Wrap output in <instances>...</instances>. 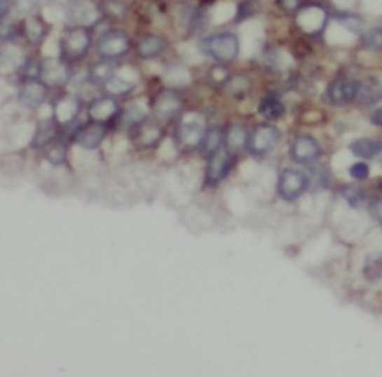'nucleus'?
<instances>
[{
    "mask_svg": "<svg viewBox=\"0 0 382 377\" xmlns=\"http://www.w3.org/2000/svg\"><path fill=\"white\" fill-rule=\"evenodd\" d=\"M161 140V129L154 123L142 121L133 126L132 141L139 148L154 147Z\"/></svg>",
    "mask_w": 382,
    "mask_h": 377,
    "instance_id": "dca6fc26",
    "label": "nucleus"
},
{
    "mask_svg": "<svg viewBox=\"0 0 382 377\" xmlns=\"http://www.w3.org/2000/svg\"><path fill=\"white\" fill-rule=\"evenodd\" d=\"M46 87L39 78L30 77L25 83H22L18 91V102L29 110L38 108L42 105V102L46 98Z\"/></svg>",
    "mask_w": 382,
    "mask_h": 377,
    "instance_id": "1a4fd4ad",
    "label": "nucleus"
},
{
    "mask_svg": "<svg viewBox=\"0 0 382 377\" xmlns=\"http://www.w3.org/2000/svg\"><path fill=\"white\" fill-rule=\"evenodd\" d=\"M74 136L76 143L83 148H86V150H96V148L103 143V140H105L107 128L103 123L91 121L88 124L79 126Z\"/></svg>",
    "mask_w": 382,
    "mask_h": 377,
    "instance_id": "9b49d317",
    "label": "nucleus"
},
{
    "mask_svg": "<svg viewBox=\"0 0 382 377\" xmlns=\"http://www.w3.org/2000/svg\"><path fill=\"white\" fill-rule=\"evenodd\" d=\"M55 129L53 123H43L42 126H39V129L36 132V135H34V145H48L51 141H54L55 138Z\"/></svg>",
    "mask_w": 382,
    "mask_h": 377,
    "instance_id": "c756f323",
    "label": "nucleus"
},
{
    "mask_svg": "<svg viewBox=\"0 0 382 377\" xmlns=\"http://www.w3.org/2000/svg\"><path fill=\"white\" fill-rule=\"evenodd\" d=\"M230 87L235 95H244L250 88V83H248V79L244 77H236V78L231 79Z\"/></svg>",
    "mask_w": 382,
    "mask_h": 377,
    "instance_id": "f704fd0d",
    "label": "nucleus"
},
{
    "mask_svg": "<svg viewBox=\"0 0 382 377\" xmlns=\"http://www.w3.org/2000/svg\"><path fill=\"white\" fill-rule=\"evenodd\" d=\"M372 121H374L376 126H382V107L378 108V110L374 112Z\"/></svg>",
    "mask_w": 382,
    "mask_h": 377,
    "instance_id": "79ce46f5",
    "label": "nucleus"
},
{
    "mask_svg": "<svg viewBox=\"0 0 382 377\" xmlns=\"http://www.w3.org/2000/svg\"><path fill=\"white\" fill-rule=\"evenodd\" d=\"M42 2H46V4H50V5H55V6H69L71 5L74 0H42Z\"/></svg>",
    "mask_w": 382,
    "mask_h": 377,
    "instance_id": "a19ab883",
    "label": "nucleus"
},
{
    "mask_svg": "<svg viewBox=\"0 0 382 377\" xmlns=\"http://www.w3.org/2000/svg\"><path fill=\"white\" fill-rule=\"evenodd\" d=\"M81 110V100L76 96L66 95L62 96L54 104V121L57 124L69 126L75 121Z\"/></svg>",
    "mask_w": 382,
    "mask_h": 377,
    "instance_id": "2eb2a0df",
    "label": "nucleus"
},
{
    "mask_svg": "<svg viewBox=\"0 0 382 377\" xmlns=\"http://www.w3.org/2000/svg\"><path fill=\"white\" fill-rule=\"evenodd\" d=\"M351 153L358 159H374L382 153V143L378 140H357L350 145Z\"/></svg>",
    "mask_w": 382,
    "mask_h": 377,
    "instance_id": "412c9836",
    "label": "nucleus"
},
{
    "mask_svg": "<svg viewBox=\"0 0 382 377\" xmlns=\"http://www.w3.org/2000/svg\"><path fill=\"white\" fill-rule=\"evenodd\" d=\"M20 33V22L18 20L11 14L6 13L0 15V41H13L17 38Z\"/></svg>",
    "mask_w": 382,
    "mask_h": 377,
    "instance_id": "393cba45",
    "label": "nucleus"
},
{
    "mask_svg": "<svg viewBox=\"0 0 382 377\" xmlns=\"http://www.w3.org/2000/svg\"><path fill=\"white\" fill-rule=\"evenodd\" d=\"M231 166H233V156L228 148H218L215 153L210 156V162L206 166V183L207 185H217L227 177Z\"/></svg>",
    "mask_w": 382,
    "mask_h": 377,
    "instance_id": "6e6552de",
    "label": "nucleus"
},
{
    "mask_svg": "<svg viewBox=\"0 0 382 377\" xmlns=\"http://www.w3.org/2000/svg\"><path fill=\"white\" fill-rule=\"evenodd\" d=\"M350 176L354 180H364L369 176V166L364 162H357L350 168Z\"/></svg>",
    "mask_w": 382,
    "mask_h": 377,
    "instance_id": "c9c22d12",
    "label": "nucleus"
},
{
    "mask_svg": "<svg viewBox=\"0 0 382 377\" xmlns=\"http://www.w3.org/2000/svg\"><path fill=\"white\" fill-rule=\"evenodd\" d=\"M11 8H13V2H11V0H0V15L9 13Z\"/></svg>",
    "mask_w": 382,
    "mask_h": 377,
    "instance_id": "ea45409f",
    "label": "nucleus"
},
{
    "mask_svg": "<svg viewBox=\"0 0 382 377\" xmlns=\"http://www.w3.org/2000/svg\"><path fill=\"white\" fill-rule=\"evenodd\" d=\"M309 186V180L302 171L287 168L278 178V193L285 201H294L303 195Z\"/></svg>",
    "mask_w": 382,
    "mask_h": 377,
    "instance_id": "20e7f679",
    "label": "nucleus"
},
{
    "mask_svg": "<svg viewBox=\"0 0 382 377\" xmlns=\"http://www.w3.org/2000/svg\"><path fill=\"white\" fill-rule=\"evenodd\" d=\"M115 74H117V66H115L114 60L103 59L91 65L88 70V79L96 86H105Z\"/></svg>",
    "mask_w": 382,
    "mask_h": 377,
    "instance_id": "6ab92c4d",
    "label": "nucleus"
},
{
    "mask_svg": "<svg viewBox=\"0 0 382 377\" xmlns=\"http://www.w3.org/2000/svg\"><path fill=\"white\" fill-rule=\"evenodd\" d=\"M205 123L199 120H190L182 123L177 132V141L182 148H196L200 147L205 133Z\"/></svg>",
    "mask_w": 382,
    "mask_h": 377,
    "instance_id": "4468645a",
    "label": "nucleus"
},
{
    "mask_svg": "<svg viewBox=\"0 0 382 377\" xmlns=\"http://www.w3.org/2000/svg\"><path fill=\"white\" fill-rule=\"evenodd\" d=\"M360 45L364 50H369V51H381L382 50V29L375 27V29L366 30L360 38Z\"/></svg>",
    "mask_w": 382,
    "mask_h": 377,
    "instance_id": "bb28decb",
    "label": "nucleus"
},
{
    "mask_svg": "<svg viewBox=\"0 0 382 377\" xmlns=\"http://www.w3.org/2000/svg\"><path fill=\"white\" fill-rule=\"evenodd\" d=\"M91 47V33L88 27L72 26L63 32L60 38V53L66 60H79Z\"/></svg>",
    "mask_w": 382,
    "mask_h": 377,
    "instance_id": "f03ea898",
    "label": "nucleus"
},
{
    "mask_svg": "<svg viewBox=\"0 0 382 377\" xmlns=\"http://www.w3.org/2000/svg\"><path fill=\"white\" fill-rule=\"evenodd\" d=\"M166 50V39L163 37L148 33L137 42L136 51L142 59H156L160 54H163Z\"/></svg>",
    "mask_w": 382,
    "mask_h": 377,
    "instance_id": "a211bd4d",
    "label": "nucleus"
},
{
    "mask_svg": "<svg viewBox=\"0 0 382 377\" xmlns=\"http://www.w3.org/2000/svg\"><path fill=\"white\" fill-rule=\"evenodd\" d=\"M369 214L382 225V197L374 199L369 204Z\"/></svg>",
    "mask_w": 382,
    "mask_h": 377,
    "instance_id": "4c0bfd02",
    "label": "nucleus"
},
{
    "mask_svg": "<svg viewBox=\"0 0 382 377\" xmlns=\"http://www.w3.org/2000/svg\"><path fill=\"white\" fill-rule=\"evenodd\" d=\"M173 2H182V0H173Z\"/></svg>",
    "mask_w": 382,
    "mask_h": 377,
    "instance_id": "c03bdc74",
    "label": "nucleus"
},
{
    "mask_svg": "<svg viewBox=\"0 0 382 377\" xmlns=\"http://www.w3.org/2000/svg\"><path fill=\"white\" fill-rule=\"evenodd\" d=\"M280 4L285 11H296L300 8V0H281Z\"/></svg>",
    "mask_w": 382,
    "mask_h": 377,
    "instance_id": "58836bf2",
    "label": "nucleus"
},
{
    "mask_svg": "<svg viewBox=\"0 0 382 377\" xmlns=\"http://www.w3.org/2000/svg\"><path fill=\"white\" fill-rule=\"evenodd\" d=\"M207 77H210L211 81L215 84V86H221V84H226L228 79H230V74L227 71V67L223 66V65H215L211 67L210 74H207Z\"/></svg>",
    "mask_w": 382,
    "mask_h": 377,
    "instance_id": "473e14b6",
    "label": "nucleus"
},
{
    "mask_svg": "<svg viewBox=\"0 0 382 377\" xmlns=\"http://www.w3.org/2000/svg\"><path fill=\"white\" fill-rule=\"evenodd\" d=\"M321 154L318 143L309 135H299L292 145V156L299 164L315 162Z\"/></svg>",
    "mask_w": 382,
    "mask_h": 377,
    "instance_id": "ddd939ff",
    "label": "nucleus"
},
{
    "mask_svg": "<svg viewBox=\"0 0 382 377\" xmlns=\"http://www.w3.org/2000/svg\"><path fill=\"white\" fill-rule=\"evenodd\" d=\"M358 95V83L350 78H339L327 88V99L333 105H346Z\"/></svg>",
    "mask_w": 382,
    "mask_h": 377,
    "instance_id": "9d476101",
    "label": "nucleus"
},
{
    "mask_svg": "<svg viewBox=\"0 0 382 377\" xmlns=\"http://www.w3.org/2000/svg\"><path fill=\"white\" fill-rule=\"evenodd\" d=\"M226 135L223 133V131L219 128H211L210 131H206L205 138L200 144L202 152L205 156L210 157L212 153H215L218 148L223 147Z\"/></svg>",
    "mask_w": 382,
    "mask_h": 377,
    "instance_id": "b1692460",
    "label": "nucleus"
},
{
    "mask_svg": "<svg viewBox=\"0 0 382 377\" xmlns=\"http://www.w3.org/2000/svg\"><path fill=\"white\" fill-rule=\"evenodd\" d=\"M22 30H25V35L32 44H39L42 39L46 37V32H48V26L46 22L36 17V15H29L25 20V26H22Z\"/></svg>",
    "mask_w": 382,
    "mask_h": 377,
    "instance_id": "aec40b11",
    "label": "nucleus"
},
{
    "mask_svg": "<svg viewBox=\"0 0 382 377\" xmlns=\"http://www.w3.org/2000/svg\"><path fill=\"white\" fill-rule=\"evenodd\" d=\"M130 38L121 30H108L97 41V53L102 59H120L130 50Z\"/></svg>",
    "mask_w": 382,
    "mask_h": 377,
    "instance_id": "39448f33",
    "label": "nucleus"
},
{
    "mask_svg": "<svg viewBox=\"0 0 382 377\" xmlns=\"http://www.w3.org/2000/svg\"><path fill=\"white\" fill-rule=\"evenodd\" d=\"M103 87L107 88V91H108L109 95L123 96L125 93H129V91H132L133 87H135V84L130 83V81H127V79H124L120 75L115 74Z\"/></svg>",
    "mask_w": 382,
    "mask_h": 377,
    "instance_id": "cd10ccee",
    "label": "nucleus"
},
{
    "mask_svg": "<svg viewBox=\"0 0 382 377\" xmlns=\"http://www.w3.org/2000/svg\"><path fill=\"white\" fill-rule=\"evenodd\" d=\"M281 140V133L272 124H260L254 129L248 138L250 152L261 156L271 153Z\"/></svg>",
    "mask_w": 382,
    "mask_h": 377,
    "instance_id": "423d86ee",
    "label": "nucleus"
},
{
    "mask_svg": "<svg viewBox=\"0 0 382 377\" xmlns=\"http://www.w3.org/2000/svg\"><path fill=\"white\" fill-rule=\"evenodd\" d=\"M118 114V105L114 98H99L90 104L88 116L93 121L108 123Z\"/></svg>",
    "mask_w": 382,
    "mask_h": 377,
    "instance_id": "f3484780",
    "label": "nucleus"
},
{
    "mask_svg": "<svg viewBox=\"0 0 382 377\" xmlns=\"http://www.w3.org/2000/svg\"><path fill=\"white\" fill-rule=\"evenodd\" d=\"M14 13L20 17H29L38 8L41 0H11Z\"/></svg>",
    "mask_w": 382,
    "mask_h": 377,
    "instance_id": "7c9ffc66",
    "label": "nucleus"
},
{
    "mask_svg": "<svg viewBox=\"0 0 382 377\" xmlns=\"http://www.w3.org/2000/svg\"><path fill=\"white\" fill-rule=\"evenodd\" d=\"M342 197L348 202L353 209H360L366 202V192L358 186H345L342 189Z\"/></svg>",
    "mask_w": 382,
    "mask_h": 377,
    "instance_id": "c85d7f7f",
    "label": "nucleus"
},
{
    "mask_svg": "<svg viewBox=\"0 0 382 377\" xmlns=\"http://www.w3.org/2000/svg\"><path fill=\"white\" fill-rule=\"evenodd\" d=\"M67 145L63 141H51L45 145V159L53 165H62L66 161Z\"/></svg>",
    "mask_w": 382,
    "mask_h": 377,
    "instance_id": "a878e982",
    "label": "nucleus"
},
{
    "mask_svg": "<svg viewBox=\"0 0 382 377\" xmlns=\"http://www.w3.org/2000/svg\"><path fill=\"white\" fill-rule=\"evenodd\" d=\"M145 119H146L145 110L137 104L129 105V108H127L124 112V120L130 126H136L139 123H142V121H145Z\"/></svg>",
    "mask_w": 382,
    "mask_h": 377,
    "instance_id": "2f4dec72",
    "label": "nucleus"
},
{
    "mask_svg": "<svg viewBox=\"0 0 382 377\" xmlns=\"http://www.w3.org/2000/svg\"><path fill=\"white\" fill-rule=\"evenodd\" d=\"M71 67L59 59H46L38 67V78L46 87H62L71 79Z\"/></svg>",
    "mask_w": 382,
    "mask_h": 377,
    "instance_id": "0eeeda50",
    "label": "nucleus"
},
{
    "mask_svg": "<svg viewBox=\"0 0 382 377\" xmlns=\"http://www.w3.org/2000/svg\"><path fill=\"white\" fill-rule=\"evenodd\" d=\"M284 111H285V107L282 104V100L278 96H275V95H268V96H264L260 100L259 112L261 114L264 119L276 120V119H280L282 116Z\"/></svg>",
    "mask_w": 382,
    "mask_h": 377,
    "instance_id": "5701e85b",
    "label": "nucleus"
},
{
    "mask_svg": "<svg viewBox=\"0 0 382 377\" xmlns=\"http://www.w3.org/2000/svg\"><path fill=\"white\" fill-rule=\"evenodd\" d=\"M339 21L342 22L343 26L348 27L350 30H354V32H360L362 27H363V22L360 18H357L354 15H343V17H338Z\"/></svg>",
    "mask_w": 382,
    "mask_h": 377,
    "instance_id": "e433bc0d",
    "label": "nucleus"
},
{
    "mask_svg": "<svg viewBox=\"0 0 382 377\" xmlns=\"http://www.w3.org/2000/svg\"><path fill=\"white\" fill-rule=\"evenodd\" d=\"M257 13V4L254 2V0H247V2H242L238 8V21H242V20H247L250 17H252L254 14Z\"/></svg>",
    "mask_w": 382,
    "mask_h": 377,
    "instance_id": "72a5a7b5",
    "label": "nucleus"
},
{
    "mask_svg": "<svg viewBox=\"0 0 382 377\" xmlns=\"http://www.w3.org/2000/svg\"><path fill=\"white\" fill-rule=\"evenodd\" d=\"M66 15L72 26L81 27H93L102 20L103 11L102 5H97L95 0H74V2L66 8Z\"/></svg>",
    "mask_w": 382,
    "mask_h": 377,
    "instance_id": "7ed1b4c3",
    "label": "nucleus"
},
{
    "mask_svg": "<svg viewBox=\"0 0 382 377\" xmlns=\"http://www.w3.org/2000/svg\"><path fill=\"white\" fill-rule=\"evenodd\" d=\"M248 138H250V133L247 132L244 126L231 124L226 133L224 143L228 150H242V148H245L248 145Z\"/></svg>",
    "mask_w": 382,
    "mask_h": 377,
    "instance_id": "4be33fe9",
    "label": "nucleus"
},
{
    "mask_svg": "<svg viewBox=\"0 0 382 377\" xmlns=\"http://www.w3.org/2000/svg\"><path fill=\"white\" fill-rule=\"evenodd\" d=\"M203 50L219 63L233 62L239 54V39L231 32H221L203 41Z\"/></svg>",
    "mask_w": 382,
    "mask_h": 377,
    "instance_id": "f257e3e1",
    "label": "nucleus"
},
{
    "mask_svg": "<svg viewBox=\"0 0 382 377\" xmlns=\"http://www.w3.org/2000/svg\"><path fill=\"white\" fill-rule=\"evenodd\" d=\"M154 112L161 120H172L179 116L182 110V100L178 93L172 90L161 91L154 100Z\"/></svg>",
    "mask_w": 382,
    "mask_h": 377,
    "instance_id": "f8f14e48",
    "label": "nucleus"
},
{
    "mask_svg": "<svg viewBox=\"0 0 382 377\" xmlns=\"http://www.w3.org/2000/svg\"><path fill=\"white\" fill-rule=\"evenodd\" d=\"M0 59H2V48H0Z\"/></svg>",
    "mask_w": 382,
    "mask_h": 377,
    "instance_id": "37998d69",
    "label": "nucleus"
}]
</instances>
